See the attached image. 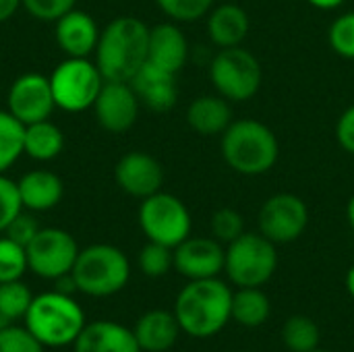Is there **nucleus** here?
Returning a JSON list of instances; mask_svg holds the SVG:
<instances>
[{"mask_svg": "<svg viewBox=\"0 0 354 352\" xmlns=\"http://www.w3.org/2000/svg\"><path fill=\"white\" fill-rule=\"evenodd\" d=\"M172 313L191 338H212L232 319V290L220 278L187 280Z\"/></svg>", "mask_w": 354, "mask_h": 352, "instance_id": "f257e3e1", "label": "nucleus"}, {"mask_svg": "<svg viewBox=\"0 0 354 352\" xmlns=\"http://www.w3.org/2000/svg\"><path fill=\"white\" fill-rule=\"evenodd\" d=\"M149 27L133 15L112 19L100 33L93 60L106 81L129 83L147 62Z\"/></svg>", "mask_w": 354, "mask_h": 352, "instance_id": "f03ea898", "label": "nucleus"}, {"mask_svg": "<svg viewBox=\"0 0 354 352\" xmlns=\"http://www.w3.org/2000/svg\"><path fill=\"white\" fill-rule=\"evenodd\" d=\"M220 137L224 162L241 176L268 174L280 158V141L276 133L257 118L232 120Z\"/></svg>", "mask_w": 354, "mask_h": 352, "instance_id": "7ed1b4c3", "label": "nucleus"}, {"mask_svg": "<svg viewBox=\"0 0 354 352\" xmlns=\"http://www.w3.org/2000/svg\"><path fill=\"white\" fill-rule=\"evenodd\" d=\"M23 326L46 346H73L87 326L85 311L71 295L58 290L33 295V301L23 317Z\"/></svg>", "mask_w": 354, "mask_h": 352, "instance_id": "20e7f679", "label": "nucleus"}, {"mask_svg": "<svg viewBox=\"0 0 354 352\" xmlns=\"http://www.w3.org/2000/svg\"><path fill=\"white\" fill-rule=\"evenodd\" d=\"M71 274L81 295L108 299L129 284L131 261L122 249L110 243H93L79 251Z\"/></svg>", "mask_w": 354, "mask_h": 352, "instance_id": "39448f33", "label": "nucleus"}, {"mask_svg": "<svg viewBox=\"0 0 354 352\" xmlns=\"http://www.w3.org/2000/svg\"><path fill=\"white\" fill-rule=\"evenodd\" d=\"M209 81L230 104H243L255 98L263 83V68L257 56L243 48H220L209 62Z\"/></svg>", "mask_w": 354, "mask_h": 352, "instance_id": "423d86ee", "label": "nucleus"}, {"mask_svg": "<svg viewBox=\"0 0 354 352\" xmlns=\"http://www.w3.org/2000/svg\"><path fill=\"white\" fill-rule=\"evenodd\" d=\"M278 270L276 245L261 232H243L226 245L224 272L239 288H261Z\"/></svg>", "mask_w": 354, "mask_h": 352, "instance_id": "0eeeda50", "label": "nucleus"}, {"mask_svg": "<svg viewBox=\"0 0 354 352\" xmlns=\"http://www.w3.org/2000/svg\"><path fill=\"white\" fill-rule=\"evenodd\" d=\"M106 79L95 60L66 56L50 73V87L56 108L79 114L93 108Z\"/></svg>", "mask_w": 354, "mask_h": 352, "instance_id": "6e6552de", "label": "nucleus"}, {"mask_svg": "<svg viewBox=\"0 0 354 352\" xmlns=\"http://www.w3.org/2000/svg\"><path fill=\"white\" fill-rule=\"evenodd\" d=\"M137 222L147 241L170 249L189 239L193 228V218L185 201L166 191H158L141 199Z\"/></svg>", "mask_w": 354, "mask_h": 352, "instance_id": "1a4fd4ad", "label": "nucleus"}, {"mask_svg": "<svg viewBox=\"0 0 354 352\" xmlns=\"http://www.w3.org/2000/svg\"><path fill=\"white\" fill-rule=\"evenodd\" d=\"M29 272L41 280H56L73 272L79 255V243L64 228H39L33 241L25 247Z\"/></svg>", "mask_w": 354, "mask_h": 352, "instance_id": "9d476101", "label": "nucleus"}, {"mask_svg": "<svg viewBox=\"0 0 354 352\" xmlns=\"http://www.w3.org/2000/svg\"><path fill=\"white\" fill-rule=\"evenodd\" d=\"M257 226L274 245L295 243L309 226V207L305 199L295 193H276L259 207Z\"/></svg>", "mask_w": 354, "mask_h": 352, "instance_id": "9b49d317", "label": "nucleus"}, {"mask_svg": "<svg viewBox=\"0 0 354 352\" xmlns=\"http://www.w3.org/2000/svg\"><path fill=\"white\" fill-rule=\"evenodd\" d=\"M54 108L56 104L50 87V77L31 71L19 75L10 83L6 93V110L23 124L50 118Z\"/></svg>", "mask_w": 354, "mask_h": 352, "instance_id": "f8f14e48", "label": "nucleus"}, {"mask_svg": "<svg viewBox=\"0 0 354 352\" xmlns=\"http://www.w3.org/2000/svg\"><path fill=\"white\" fill-rule=\"evenodd\" d=\"M139 108L141 102L131 83L106 81L93 104V114L104 131L118 135L135 127L139 118Z\"/></svg>", "mask_w": 354, "mask_h": 352, "instance_id": "ddd939ff", "label": "nucleus"}, {"mask_svg": "<svg viewBox=\"0 0 354 352\" xmlns=\"http://www.w3.org/2000/svg\"><path fill=\"white\" fill-rule=\"evenodd\" d=\"M172 253L174 270L187 280L218 278L224 272L226 247L214 237H189Z\"/></svg>", "mask_w": 354, "mask_h": 352, "instance_id": "4468645a", "label": "nucleus"}, {"mask_svg": "<svg viewBox=\"0 0 354 352\" xmlns=\"http://www.w3.org/2000/svg\"><path fill=\"white\" fill-rule=\"evenodd\" d=\"M114 180L122 193L145 199L164 187V168L147 151H129L114 166Z\"/></svg>", "mask_w": 354, "mask_h": 352, "instance_id": "2eb2a0df", "label": "nucleus"}, {"mask_svg": "<svg viewBox=\"0 0 354 352\" xmlns=\"http://www.w3.org/2000/svg\"><path fill=\"white\" fill-rule=\"evenodd\" d=\"M100 33L102 29L97 21L87 10H81L77 6L54 23V39L56 46L64 52V56H75V58L93 56Z\"/></svg>", "mask_w": 354, "mask_h": 352, "instance_id": "dca6fc26", "label": "nucleus"}, {"mask_svg": "<svg viewBox=\"0 0 354 352\" xmlns=\"http://www.w3.org/2000/svg\"><path fill=\"white\" fill-rule=\"evenodd\" d=\"M191 56V46L180 29V23L164 21L149 27V44H147V62L178 75Z\"/></svg>", "mask_w": 354, "mask_h": 352, "instance_id": "f3484780", "label": "nucleus"}, {"mask_svg": "<svg viewBox=\"0 0 354 352\" xmlns=\"http://www.w3.org/2000/svg\"><path fill=\"white\" fill-rule=\"evenodd\" d=\"M129 83L135 89L139 102L153 112H168L178 102L176 75L151 62H145Z\"/></svg>", "mask_w": 354, "mask_h": 352, "instance_id": "a211bd4d", "label": "nucleus"}, {"mask_svg": "<svg viewBox=\"0 0 354 352\" xmlns=\"http://www.w3.org/2000/svg\"><path fill=\"white\" fill-rule=\"evenodd\" d=\"M73 352H143L131 328L112 322L97 319L83 328L73 344Z\"/></svg>", "mask_w": 354, "mask_h": 352, "instance_id": "6ab92c4d", "label": "nucleus"}, {"mask_svg": "<svg viewBox=\"0 0 354 352\" xmlns=\"http://www.w3.org/2000/svg\"><path fill=\"white\" fill-rule=\"evenodd\" d=\"M17 187H19L23 210H27L31 214L50 212L64 197L62 178L56 172L46 170V168H35V170L25 172L17 180Z\"/></svg>", "mask_w": 354, "mask_h": 352, "instance_id": "aec40b11", "label": "nucleus"}, {"mask_svg": "<svg viewBox=\"0 0 354 352\" xmlns=\"http://www.w3.org/2000/svg\"><path fill=\"white\" fill-rule=\"evenodd\" d=\"M205 27L212 44L218 50L234 48V46H243V41L247 39L251 31V19L243 6L234 2H222V4H214V8L207 12Z\"/></svg>", "mask_w": 354, "mask_h": 352, "instance_id": "412c9836", "label": "nucleus"}, {"mask_svg": "<svg viewBox=\"0 0 354 352\" xmlns=\"http://www.w3.org/2000/svg\"><path fill=\"white\" fill-rule=\"evenodd\" d=\"M180 332L174 313L166 309H151L133 326V334L143 352H168L178 342Z\"/></svg>", "mask_w": 354, "mask_h": 352, "instance_id": "4be33fe9", "label": "nucleus"}, {"mask_svg": "<svg viewBox=\"0 0 354 352\" xmlns=\"http://www.w3.org/2000/svg\"><path fill=\"white\" fill-rule=\"evenodd\" d=\"M234 120L232 106L220 93L197 95L187 108V124L201 137L222 135Z\"/></svg>", "mask_w": 354, "mask_h": 352, "instance_id": "5701e85b", "label": "nucleus"}, {"mask_svg": "<svg viewBox=\"0 0 354 352\" xmlns=\"http://www.w3.org/2000/svg\"><path fill=\"white\" fill-rule=\"evenodd\" d=\"M64 133L50 118L25 124V156L35 162H52L64 151Z\"/></svg>", "mask_w": 354, "mask_h": 352, "instance_id": "b1692460", "label": "nucleus"}, {"mask_svg": "<svg viewBox=\"0 0 354 352\" xmlns=\"http://www.w3.org/2000/svg\"><path fill=\"white\" fill-rule=\"evenodd\" d=\"M272 303L261 288H239L232 293V319L243 328H259L270 319Z\"/></svg>", "mask_w": 354, "mask_h": 352, "instance_id": "393cba45", "label": "nucleus"}, {"mask_svg": "<svg viewBox=\"0 0 354 352\" xmlns=\"http://www.w3.org/2000/svg\"><path fill=\"white\" fill-rule=\"evenodd\" d=\"M25 156V124L8 110H0V174H6Z\"/></svg>", "mask_w": 354, "mask_h": 352, "instance_id": "a878e982", "label": "nucleus"}, {"mask_svg": "<svg viewBox=\"0 0 354 352\" xmlns=\"http://www.w3.org/2000/svg\"><path fill=\"white\" fill-rule=\"evenodd\" d=\"M319 326L307 315H292L284 322L282 342L290 352H313L319 346Z\"/></svg>", "mask_w": 354, "mask_h": 352, "instance_id": "bb28decb", "label": "nucleus"}, {"mask_svg": "<svg viewBox=\"0 0 354 352\" xmlns=\"http://www.w3.org/2000/svg\"><path fill=\"white\" fill-rule=\"evenodd\" d=\"M31 301H33L31 288L23 280H12V282L0 284V313L10 324L25 317Z\"/></svg>", "mask_w": 354, "mask_h": 352, "instance_id": "cd10ccee", "label": "nucleus"}, {"mask_svg": "<svg viewBox=\"0 0 354 352\" xmlns=\"http://www.w3.org/2000/svg\"><path fill=\"white\" fill-rule=\"evenodd\" d=\"M27 270L29 266L25 247L15 243L6 234H0V284L21 280Z\"/></svg>", "mask_w": 354, "mask_h": 352, "instance_id": "c85d7f7f", "label": "nucleus"}, {"mask_svg": "<svg viewBox=\"0 0 354 352\" xmlns=\"http://www.w3.org/2000/svg\"><path fill=\"white\" fill-rule=\"evenodd\" d=\"M137 263L147 278H162L174 268V253L170 247L147 241V245H143L139 251Z\"/></svg>", "mask_w": 354, "mask_h": 352, "instance_id": "c756f323", "label": "nucleus"}, {"mask_svg": "<svg viewBox=\"0 0 354 352\" xmlns=\"http://www.w3.org/2000/svg\"><path fill=\"white\" fill-rule=\"evenodd\" d=\"M156 6L174 23H195L214 8L216 0H153Z\"/></svg>", "mask_w": 354, "mask_h": 352, "instance_id": "7c9ffc66", "label": "nucleus"}, {"mask_svg": "<svg viewBox=\"0 0 354 352\" xmlns=\"http://www.w3.org/2000/svg\"><path fill=\"white\" fill-rule=\"evenodd\" d=\"M209 230L218 243L230 245L245 232V218L241 212H236L232 207H220L212 214Z\"/></svg>", "mask_w": 354, "mask_h": 352, "instance_id": "2f4dec72", "label": "nucleus"}, {"mask_svg": "<svg viewBox=\"0 0 354 352\" xmlns=\"http://www.w3.org/2000/svg\"><path fill=\"white\" fill-rule=\"evenodd\" d=\"M330 48L346 60H354V10L338 15L328 29Z\"/></svg>", "mask_w": 354, "mask_h": 352, "instance_id": "473e14b6", "label": "nucleus"}, {"mask_svg": "<svg viewBox=\"0 0 354 352\" xmlns=\"http://www.w3.org/2000/svg\"><path fill=\"white\" fill-rule=\"evenodd\" d=\"M0 352H46V346L25 326L10 324L0 330Z\"/></svg>", "mask_w": 354, "mask_h": 352, "instance_id": "72a5a7b5", "label": "nucleus"}, {"mask_svg": "<svg viewBox=\"0 0 354 352\" xmlns=\"http://www.w3.org/2000/svg\"><path fill=\"white\" fill-rule=\"evenodd\" d=\"M23 212L21 195L17 180L6 174H0V234L8 228V224Z\"/></svg>", "mask_w": 354, "mask_h": 352, "instance_id": "f704fd0d", "label": "nucleus"}, {"mask_svg": "<svg viewBox=\"0 0 354 352\" xmlns=\"http://www.w3.org/2000/svg\"><path fill=\"white\" fill-rule=\"evenodd\" d=\"M75 6L77 0H21V8L41 23H56Z\"/></svg>", "mask_w": 354, "mask_h": 352, "instance_id": "c9c22d12", "label": "nucleus"}, {"mask_svg": "<svg viewBox=\"0 0 354 352\" xmlns=\"http://www.w3.org/2000/svg\"><path fill=\"white\" fill-rule=\"evenodd\" d=\"M39 228H41V226L37 224V220L33 218V214L27 212V210H23V212L8 224V228L4 230V234H6L8 239H12L15 243L27 247V245L33 241V237L37 234Z\"/></svg>", "mask_w": 354, "mask_h": 352, "instance_id": "e433bc0d", "label": "nucleus"}, {"mask_svg": "<svg viewBox=\"0 0 354 352\" xmlns=\"http://www.w3.org/2000/svg\"><path fill=\"white\" fill-rule=\"evenodd\" d=\"M336 141L346 154L354 156V104L340 114L336 122Z\"/></svg>", "mask_w": 354, "mask_h": 352, "instance_id": "4c0bfd02", "label": "nucleus"}, {"mask_svg": "<svg viewBox=\"0 0 354 352\" xmlns=\"http://www.w3.org/2000/svg\"><path fill=\"white\" fill-rule=\"evenodd\" d=\"M54 290H58V293H62V295H71V297H73L75 293H79L73 274H64V276L56 278V280H54Z\"/></svg>", "mask_w": 354, "mask_h": 352, "instance_id": "58836bf2", "label": "nucleus"}, {"mask_svg": "<svg viewBox=\"0 0 354 352\" xmlns=\"http://www.w3.org/2000/svg\"><path fill=\"white\" fill-rule=\"evenodd\" d=\"M21 8V0H0V23L10 21Z\"/></svg>", "mask_w": 354, "mask_h": 352, "instance_id": "ea45409f", "label": "nucleus"}, {"mask_svg": "<svg viewBox=\"0 0 354 352\" xmlns=\"http://www.w3.org/2000/svg\"><path fill=\"white\" fill-rule=\"evenodd\" d=\"M313 8H319V10H334L338 6L344 4V0H307Z\"/></svg>", "mask_w": 354, "mask_h": 352, "instance_id": "a19ab883", "label": "nucleus"}, {"mask_svg": "<svg viewBox=\"0 0 354 352\" xmlns=\"http://www.w3.org/2000/svg\"><path fill=\"white\" fill-rule=\"evenodd\" d=\"M344 284H346V290H348L351 299H354V263L348 268V272H346V280H344Z\"/></svg>", "mask_w": 354, "mask_h": 352, "instance_id": "79ce46f5", "label": "nucleus"}, {"mask_svg": "<svg viewBox=\"0 0 354 352\" xmlns=\"http://www.w3.org/2000/svg\"><path fill=\"white\" fill-rule=\"evenodd\" d=\"M346 220H348V226L353 228L354 232V193L351 195L348 203H346Z\"/></svg>", "mask_w": 354, "mask_h": 352, "instance_id": "37998d69", "label": "nucleus"}, {"mask_svg": "<svg viewBox=\"0 0 354 352\" xmlns=\"http://www.w3.org/2000/svg\"><path fill=\"white\" fill-rule=\"evenodd\" d=\"M6 326H10V322H8V319H6V317L0 313V330H2V328H6Z\"/></svg>", "mask_w": 354, "mask_h": 352, "instance_id": "c03bdc74", "label": "nucleus"}, {"mask_svg": "<svg viewBox=\"0 0 354 352\" xmlns=\"http://www.w3.org/2000/svg\"><path fill=\"white\" fill-rule=\"evenodd\" d=\"M313 352H332V351H319V349H315V351Z\"/></svg>", "mask_w": 354, "mask_h": 352, "instance_id": "a18cd8bd", "label": "nucleus"}]
</instances>
